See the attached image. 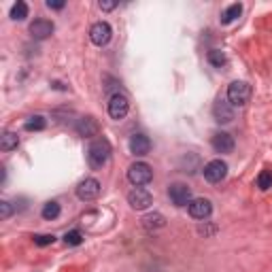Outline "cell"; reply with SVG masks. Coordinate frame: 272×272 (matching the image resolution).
Masks as SVG:
<instances>
[{"label":"cell","mask_w":272,"mask_h":272,"mask_svg":"<svg viewBox=\"0 0 272 272\" xmlns=\"http://www.w3.org/2000/svg\"><path fill=\"white\" fill-rule=\"evenodd\" d=\"M111 157V145L106 138H96L87 147V162L94 170H100Z\"/></svg>","instance_id":"6da1fadb"},{"label":"cell","mask_w":272,"mask_h":272,"mask_svg":"<svg viewBox=\"0 0 272 272\" xmlns=\"http://www.w3.org/2000/svg\"><path fill=\"white\" fill-rule=\"evenodd\" d=\"M151 179H153V170L145 162H134L128 168V181L134 187H143V185L151 183Z\"/></svg>","instance_id":"7a4b0ae2"},{"label":"cell","mask_w":272,"mask_h":272,"mask_svg":"<svg viewBox=\"0 0 272 272\" xmlns=\"http://www.w3.org/2000/svg\"><path fill=\"white\" fill-rule=\"evenodd\" d=\"M228 102L232 106H245L249 102V98H251V85L245 83V81H234V83H230L228 87Z\"/></svg>","instance_id":"3957f363"},{"label":"cell","mask_w":272,"mask_h":272,"mask_svg":"<svg viewBox=\"0 0 272 272\" xmlns=\"http://www.w3.org/2000/svg\"><path fill=\"white\" fill-rule=\"evenodd\" d=\"M202 175L208 183H221L228 177V164L224 159H210L208 164H204Z\"/></svg>","instance_id":"277c9868"},{"label":"cell","mask_w":272,"mask_h":272,"mask_svg":"<svg viewBox=\"0 0 272 272\" xmlns=\"http://www.w3.org/2000/svg\"><path fill=\"white\" fill-rule=\"evenodd\" d=\"M98 196H100V181L98 179L87 177L77 185V198L83 200V202H92Z\"/></svg>","instance_id":"5b68a950"},{"label":"cell","mask_w":272,"mask_h":272,"mask_svg":"<svg viewBox=\"0 0 272 272\" xmlns=\"http://www.w3.org/2000/svg\"><path fill=\"white\" fill-rule=\"evenodd\" d=\"M128 204L134 210H147L151 204H153V196H151L145 187H134L128 194Z\"/></svg>","instance_id":"8992f818"},{"label":"cell","mask_w":272,"mask_h":272,"mask_svg":"<svg viewBox=\"0 0 272 272\" xmlns=\"http://www.w3.org/2000/svg\"><path fill=\"white\" fill-rule=\"evenodd\" d=\"M75 132L83 138H94L100 134V124L98 119L92 115H85V117H79L77 124H75Z\"/></svg>","instance_id":"52a82bcc"},{"label":"cell","mask_w":272,"mask_h":272,"mask_svg":"<svg viewBox=\"0 0 272 272\" xmlns=\"http://www.w3.org/2000/svg\"><path fill=\"white\" fill-rule=\"evenodd\" d=\"M168 198L175 206H189V202L194 200L191 198V189L185 183H173L170 185L168 187Z\"/></svg>","instance_id":"ba28073f"},{"label":"cell","mask_w":272,"mask_h":272,"mask_svg":"<svg viewBox=\"0 0 272 272\" xmlns=\"http://www.w3.org/2000/svg\"><path fill=\"white\" fill-rule=\"evenodd\" d=\"M213 119L217 124H232L234 122V106L228 102V98H217L213 104Z\"/></svg>","instance_id":"9c48e42d"},{"label":"cell","mask_w":272,"mask_h":272,"mask_svg":"<svg viewBox=\"0 0 272 272\" xmlns=\"http://www.w3.org/2000/svg\"><path fill=\"white\" fill-rule=\"evenodd\" d=\"M130 111V100L124 96V94H113L108 100V115L111 119H115V122H119V119H124L128 115Z\"/></svg>","instance_id":"30bf717a"},{"label":"cell","mask_w":272,"mask_h":272,"mask_svg":"<svg viewBox=\"0 0 272 272\" xmlns=\"http://www.w3.org/2000/svg\"><path fill=\"white\" fill-rule=\"evenodd\" d=\"M111 36H113V30L106 22H96L92 28H89V41H92L96 47H104Z\"/></svg>","instance_id":"8fae6325"},{"label":"cell","mask_w":272,"mask_h":272,"mask_svg":"<svg viewBox=\"0 0 272 272\" xmlns=\"http://www.w3.org/2000/svg\"><path fill=\"white\" fill-rule=\"evenodd\" d=\"M210 213H213V204H210V200L206 198H194L189 202V215L194 219H200L204 221L210 217Z\"/></svg>","instance_id":"7c38bea8"},{"label":"cell","mask_w":272,"mask_h":272,"mask_svg":"<svg viewBox=\"0 0 272 272\" xmlns=\"http://www.w3.org/2000/svg\"><path fill=\"white\" fill-rule=\"evenodd\" d=\"M53 22H49V19H34L32 24H30V34H32V38H36V41H45V38H49L53 34Z\"/></svg>","instance_id":"4fadbf2b"},{"label":"cell","mask_w":272,"mask_h":272,"mask_svg":"<svg viewBox=\"0 0 272 272\" xmlns=\"http://www.w3.org/2000/svg\"><path fill=\"white\" fill-rule=\"evenodd\" d=\"M210 145H213L217 153H232L236 143H234V136L230 132H215L213 138H210Z\"/></svg>","instance_id":"5bb4252c"},{"label":"cell","mask_w":272,"mask_h":272,"mask_svg":"<svg viewBox=\"0 0 272 272\" xmlns=\"http://www.w3.org/2000/svg\"><path fill=\"white\" fill-rule=\"evenodd\" d=\"M130 153L136 155V157H143V155H149V151H151V140L149 136L145 134H132L130 136Z\"/></svg>","instance_id":"9a60e30c"},{"label":"cell","mask_w":272,"mask_h":272,"mask_svg":"<svg viewBox=\"0 0 272 272\" xmlns=\"http://www.w3.org/2000/svg\"><path fill=\"white\" fill-rule=\"evenodd\" d=\"M143 226H145L149 232L159 230V228L166 226V217H164L162 213H149V215L143 217Z\"/></svg>","instance_id":"2e32d148"},{"label":"cell","mask_w":272,"mask_h":272,"mask_svg":"<svg viewBox=\"0 0 272 272\" xmlns=\"http://www.w3.org/2000/svg\"><path fill=\"white\" fill-rule=\"evenodd\" d=\"M60 213H62V206H60V202H56V200H51V202H47L41 210V215L45 221H53L60 217Z\"/></svg>","instance_id":"e0dca14e"},{"label":"cell","mask_w":272,"mask_h":272,"mask_svg":"<svg viewBox=\"0 0 272 272\" xmlns=\"http://www.w3.org/2000/svg\"><path fill=\"white\" fill-rule=\"evenodd\" d=\"M240 13H243V5H230L226 11H224V15H221V24H232L234 19H238L240 17Z\"/></svg>","instance_id":"ac0fdd59"},{"label":"cell","mask_w":272,"mask_h":272,"mask_svg":"<svg viewBox=\"0 0 272 272\" xmlns=\"http://www.w3.org/2000/svg\"><path fill=\"white\" fill-rule=\"evenodd\" d=\"M17 145H19V138L15 132H5L0 136V149L3 151H13V149H17Z\"/></svg>","instance_id":"d6986e66"},{"label":"cell","mask_w":272,"mask_h":272,"mask_svg":"<svg viewBox=\"0 0 272 272\" xmlns=\"http://www.w3.org/2000/svg\"><path fill=\"white\" fill-rule=\"evenodd\" d=\"M47 126V119L43 115H34V117H30L28 122L24 124V128L28 130V132H41V130H45Z\"/></svg>","instance_id":"ffe728a7"},{"label":"cell","mask_w":272,"mask_h":272,"mask_svg":"<svg viewBox=\"0 0 272 272\" xmlns=\"http://www.w3.org/2000/svg\"><path fill=\"white\" fill-rule=\"evenodd\" d=\"M11 19H15V22H24V19L28 17V5L22 3V0H17V3L11 7Z\"/></svg>","instance_id":"44dd1931"},{"label":"cell","mask_w":272,"mask_h":272,"mask_svg":"<svg viewBox=\"0 0 272 272\" xmlns=\"http://www.w3.org/2000/svg\"><path fill=\"white\" fill-rule=\"evenodd\" d=\"M208 62L213 64L215 68H221V66L228 64V58H226L224 51H219V49H210L208 51Z\"/></svg>","instance_id":"7402d4cb"},{"label":"cell","mask_w":272,"mask_h":272,"mask_svg":"<svg viewBox=\"0 0 272 272\" xmlns=\"http://www.w3.org/2000/svg\"><path fill=\"white\" fill-rule=\"evenodd\" d=\"M257 187L261 191H266L272 187V170H261V173L257 175Z\"/></svg>","instance_id":"603a6c76"},{"label":"cell","mask_w":272,"mask_h":272,"mask_svg":"<svg viewBox=\"0 0 272 272\" xmlns=\"http://www.w3.org/2000/svg\"><path fill=\"white\" fill-rule=\"evenodd\" d=\"M64 243L68 247H77V245H81L83 243V234L79 230H73V232H66L64 234Z\"/></svg>","instance_id":"cb8c5ba5"},{"label":"cell","mask_w":272,"mask_h":272,"mask_svg":"<svg viewBox=\"0 0 272 272\" xmlns=\"http://www.w3.org/2000/svg\"><path fill=\"white\" fill-rule=\"evenodd\" d=\"M53 243H56L53 234H36L34 236V245H38V247H47V245H53Z\"/></svg>","instance_id":"d4e9b609"},{"label":"cell","mask_w":272,"mask_h":272,"mask_svg":"<svg viewBox=\"0 0 272 272\" xmlns=\"http://www.w3.org/2000/svg\"><path fill=\"white\" fill-rule=\"evenodd\" d=\"M11 215H13V206H11V202L3 200V202H0V219H9Z\"/></svg>","instance_id":"484cf974"},{"label":"cell","mask_w":272,"mask_h":272,"mask_svg":"<svg viewBox=\"0 0 272 272\" xmlns=\"http://www.w3.org/2000/svg\"><path fill=\"white\" fill-rule=\"evenodd\" d=\"M215 232H217V226H213V224H206V221H204V224L198 228V234H202L204 238H206V236H213Z\"/></svg>","instance_id":"4316f807"},{"label":"cell","mask_w":272,"mask_h":272,"mask_svg":"<svg viewBox=\"0 0 272 272\" xmlns=\"http://www.w3.org/2000/svg\"><path fill=\"white\" fill-rule=\"evenodd\" d=\"M115 7H117V3H113V0H100V9L102 11H113Z\"/></svg>","instance_id":"83f0119b"},{"label":"cell","mask_w":272,"mask_h":272,"mask_svg":"<svg viewBox=\"0 0 272 272\" xmlns=\"http://www.w3.org/2000/svg\"><path fill=\"white\" fill-rule=\"evenodd\" d=\"M47 7L49 9H56V11H60V9H64L66 3H62V0H47Z\"/></svg>","instance_id":"f1b7e54d"}]
</instances>
